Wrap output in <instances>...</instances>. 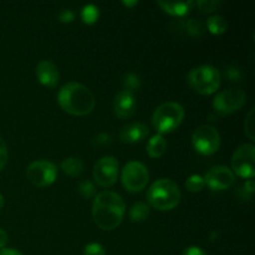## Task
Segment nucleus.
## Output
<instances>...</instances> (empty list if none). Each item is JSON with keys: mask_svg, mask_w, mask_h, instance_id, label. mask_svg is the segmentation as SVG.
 <instances>
[{"mask_svg": "<svg viewBox=\"0 0 255 255\" xmlns=\"http://www.w3.org/2000/svg\"><path fill=\"white\" fill-rule=\"evenodd\" d=\"M61 169L69 177H80L84 172V163L77 157H69L61 162Z\"/></svg>", "mask_w": 255, "mask_h": 255, "instance_id": "a211bd4d", "label": "nucleus"}, {"mask_svg": "<svg viewBox=\"0 0 255 255\" xmlns=\"http://www.w3.org/2000/svg\"><path fill=\"white\" fill-rule=\"evenodd\" d=\"M124 85L125 89L127 91L133 92L134 90H137L141 85V81H139V77L134 74H127L126 76L124 77Z\"/></svg>", "mask_w": 255, "mask_h": 255, "instance_id": "a878e982", "label": "nucleus"}, {"mask_svg": "<svg viewBox=\"0 0 255 255\" xmlns=\"http://www.w3.org/2000/svg\"><path fill=\"white\" fill-rule=\"evenodd\" d=\"M167 151V141L162 134H156L147 143V153L151 158H161Z\"/></svg>", "mask_w": 255, "mask_h": 255, "instance_id": "f3484780", "label": "nucleus"}, {"mask_svg": "<svg viewBox=\"0 0 255 255\" xmlns=\"http://www.w3.org/2000/svg\"><path fill=\"white\" fill-rule=\"evenodd\" d=\"M122 4L125 5V6H133V5H137V1H122Z\"/></svg>", "mask_w": 255, "mask_h": 255, "instance_id": "c9c22d12", "label": "nucleus"}, {"mask_svg": "<svg viewBox=\"0 0 255 255\" xmlns=\"http://www.w3.org/2000/svg\"><path fill=\"white\" fill-rule=\"evenodd\" d=\"M184 109L178 102L168 101L154 110L152 115V126L162 133H169L182 125L184 120Z\"/></svg>", "mask_w": 255, "mask_h": 255, "instance_id": "20e7f679", "label": "nucleus"}, {"mask_svg": "<svg viewBox=\"0 0 255 255\" xmlns=\"http://www.w3.org/2000/svg\"><path fill=\"white\" fill-rule=\"evenodd\" d=\"M232 172L242 178H254L255 147L253 143H244L236 149L232 157Z\"/></svg>", "mask_w": 255, "mask_h": 255, "instance_id": "0eeeda50", "label": "nucleus"}, {"mask_svg": "<svg viewBox=\"0 0 255 255\" xmlns=\"http://www.w3.org/2000/svg\"><path fill=\"white\" fill-rule=\"evenodd\" d=\"M0 255H22L19 251H15L11 248H2L0 249Z\"/></svg>", "mask_w": 255, "mask_h": 255, "instance_id": "f704fd0d", "label": "nucleus"}, {"mask_svg": "<svg viewBox=\"0 0 255 255\" xmlns=\"http://www.w3.org/2000/svg\"><path fill=\"white\" fill-rule=\"evenodd\" d=\"M94 179L100 187L109 188L114 186L119 177V162L115 157L105 156L94 167Z\"/></svg>", "mask_w": 255, "mask_h": 255, "instance_id": "9b49d317", "label": "nucleus"}, {"mask_svg": "<svg viewBox=\"0 0 255 255\" xmlns=\"http://www.w3.org/2000/svg\"><path fill=\"white\" fill-rule=\"evenodd\" d=\"M84 255H106V251L100 243H89L84 248Z\"/></svg>", "mask_w": 255, "mask_h": 255, "instance_id": "c85d7f7f", "label": "nucleus"}, {"mask_svg": "<svg viewBox=\"0 0 255 255\" xmlns=\"http://www.w3.org/2000/svg\"><path fill=\"white\" fill-rule=\"evenodd\" d=\"M75 19V12L72 10H62L59 14V20L61 22H71Z\"/></svg>", "mask_w": 255, "mask_h": 255, "instance_id": "2f4dec72", "label": "nucleus"}, {"mask_svg": "<svg viewBox=\"0 0 255 255\" xmlns=\"http://www.w3.org/2000/svg\"><path fill=\"white\" fill-rule=\"evenodd\" d=\"M5 204V199H4V196L2 194H0V211L2 209V207H4Z\"/></svg>", "mask_w": 255, "mask_h": 255, "instance_id": "e433bc0d", "label": "nucleus"}, {"mask_svg": "<svg viewBox=\"0 0 255 255\" xmlns=\"http://www.w3.org/2000/svg\"><path fill=\"white\" fill-rule=\"evenodd\" d=\"M203 178L212 191H226L234 184V173L227 166L212 167Z\"/></svg>", "mask_w": 255, "mask_h": 255, "instance_id": "f8f14e48", "label": "nucleus"}, {"mask_svg": "<svg viewBox=\"0 0 255 255\" xmlns=\"http://www.w3.org/2000/svg\"><path fill=\"white\" fill-rule=\"evenodd\" d=\"M126 204L120 194L104 191L96 194L92 203V218L102 231H114L124 219Z\"/></svg>", "mask_w": 255, "mask_h": 255, "instance_id": "f257e3e1", "label": "nucleus"}, {"mask_svg": "<svg viewBox=\"0 0 255 255\" xmlns=\"http://www.w3.org/2000/svg\"><path fill=\"white\" fill-rule=\"evenodd\" d=\"M148 128L142 122H132L122 127L120 132V139L124 143H137L148 136Z\"/></svg>", "mask_w": 255, "mask_h": 255, "instance_id": "2eb2a0df", "label": "nucleus"}, {"mask_svg": "<svg viewBox=\"0 0 255 255\" xmlns=\"http://www.w3.org/2000/svg\"><path fill=\"white\" fill-rule=\"evenodd\" d=\"M204 186H206L204 178L202 176H199V174H192L186 181V188L189 192H192V193L201 192L204 188Z\"/></svg>", "mask_w": 255, "mask_h": 255, "instance_id": "4be33fe9", "label": "nucleus"}, {"mask_svg": "<svg viewBox=\"0 0 255 255\" xmlns=\"http://www.w3.org/2000/svg\"><path fill=\"white\" fill-rule=\"evenodd\" d=\"M158 5L162 7V10L168 12L169 15L173 16H184L188 14L194 6V1H183V2H172V1H161L159 0Z\"/></svg>", "mask_w": 255, "mask_h": 255, "instance_id": "dca6fc26", "label": "nucleus"}, {"mask_svg": "<svg viewBox=\"0 0 255 255\" xmlns=\"http://www.w3.org/2000/svg\"><path fill=\"white\" fill-rule=\"evenodd\" d=\"M244 132L248 136V138L252 142L254 141V109L251 110V112L247 116L246 122H244Z\"/></svg>", "mask_w": 255, "mask_h": 255, "instance_id": "cd10ccee", "label": "nucleus"}, {"mask_svg": "<svg viewBox=\"0 0 255 255\" xmlns=\"http://www.w3.org/2000/svg\"><path fill=\"white\" fill-rule=\"evenodd\" d=\"M247 102V94L241 89H228L218 92L213 99V109L221 116L239 111Z\"/></svg>", "mask_w": 255, "mask_h": 255, "instance_id": "423d86ee", "label": "nucleus"}, {"mask_svg": "<svg viewBox=\"0 0 255 255\" xmlns=\"http://www.w3.org/2000/svg\"><path fill=\"white\" fill-rule=\"evenodd\" d=\"M238 193L242 199H252V197H253L254 194V179L247 181L246 183L239 188Z\"/></svg>", "mask_w": 255, "mask_h": 255, "instance_id": "bb28decb", "label": "nucleus"}, {"mask_svg": "<svg viewBox=\"0 0 255 255\" xmlns=\"http://www.w3.org/2000/svg\"><path fill=\"white\" fill-rule=\"evenodd\" d=\"M207 29L212 32L213 35H222L227 31L228 29V22H227L226 17L222 15H213L209 16L206 21Z\"/></svg>", "mask_w": 255, "mask_h": 255, "instance_id": "6ab92c4d", "label": "nucleus"}, {"mask_svg": "<svg viewBox=\"0 0 255 255\" xmlns=\"http://www.w3.org/2000/svg\"><path fill=\"white\" fill-rule=\"evenodd\" d=\"M226 74H227V76H228V79L231 80V81H239V80L243 77L242 70L239 69L238 66H234V65H232V66H229L228 69H227Z\"/></svg>", "mask_w": 255, "mask_h": 255, "instance_id": "7c9ffc66", "label": "nucleus"}, {"mask_svg": "<svg viewBox=\"0 0 255 255\" xmlns=\"http://www.w3.org/2000/svg\"><path fill=\"white\" fill-rule=\"evenodd\" d=\"M36 77L41 85L46 87H55L59 84L60 74L57 66L49 60H41L36 66Z\"/></svg>", "mask_w": 255, "mask_h": 255, "instance_id": "4468645a", "label": "nucleus"}, {"mask_svg": "<svg viewBox=\"0 0 255 255\" xmlns=\"http://www.w3.org/2000/svg\"><path fill=\"white\" fill-rule=\"evenodd\" d=\"M149 206L148 204L143 203V202H138V203L133 204L129 209V219L132 222H136V223H139V222L147 221L149 216Z\"/></svg>", "mask_w": 255, "mask_h": 255, "instance_id": "aec40b11", "label": "nucleus"}, {"mask_svg": "<svg viewBox=\"0 0 255 255\" xmlns=\"http://www.w3.org/2000/svg\"><path fill=\"white\" fill-rule=\"evenodd\" d=\"M186 29L187 32L191 35L192 37H196V39H199V37L203 36L204 34V26L198 19H189L187 20L186 22Z\"/></svg>", "mask_w": 255, "mask_h": 255, "instance_id": "5701e85b", "label": "nucleus"}, {"mask_svg": "<svg viewBox=\"0 0 255 255\" xmlns=\"http://www.w3.org/2000/svg\"><path fill=\"white\" fill-rule=\"evenodd\" d=\"M26 177L32 186L44 188L56 181L57 167L46 159H37L27 167Z\"/></svg>", "mask_w": 255, "mask_h": 255, "instance_id": "9d476101", "label": "nucleus"}, {"mask_svg": "<svg viewBox=\"0 0 255 255\" xmlns=\"http://www.w3.org/2000/svg\"><path fill=\"white\" fill-rule=\"evenodd\" d=\"M76 188L84 198H94L96 196V189L91 181H80Z\"/></svg>", "mask_w": 255, "mask_h": 255, "instance_id": "b1692460", "label": "nucleus"}, {"mask_svg": "<svg viewBox=\"0 0 255 255\" xmlns=\"http://www.w3.org/2000/svg\"><path fill=\"white\" fill-rule=\"evenodd\" d=\"M57 102L65 112L74 116H86L91 114L96 105L91 90L79 82L65 84L57 92Z\"/></svg>", "mask_w": 255, "mask_h": 255, "instance_id": "f03ea898", "label": "nucleus"}, {"mask_svg": "<svg viewBox=\"0 0 255 255\" xmlns=\"http://www.w3.org/2000/svg\"><path fill=\"white\" fill-rule=\"evenodd\" d=\"M149 173L147 167L138 161H131L124 167L121 181L125 188L131 193H138L146 188L148 183Z\"/></svg>", "mask_w": 255, "mask_h": 255, "instance_id": "6e6552de", "label": "nucleus"}, {"mask_svg": "<svg viewBox=\"0 0 255 255\" xmlns=\"http://www.w3.org/2000/svg\"><path fill=\"white\" fill-rule=\"evenodd\" d=\"M100 16V10L96 5L89 4L85 5L81 10V19L85 24L92 25L99 20Z\"/></svg>", "mask_w": 255, "mask_h": 255, "instance_id": "412c9836", "label": "nucleus"}, {"mask_svg": "<svg viewBox=\"0 0 255 255\" xmlns=\"http://www.w3.org/2000/svg\"><path fill=\"white\" fill-rule=\"evenodd\" d=\"M7 243V234L4 229L0 228V249L4 248Z\"/></svg>", "mask_w": 255, "mask_h": 255, "instance_id": "72a5a7b5", "label": "nucleus"}, {"mask_svg": "<svg viewBox=\"0 0 255 255\" xmlns=\"http://www.w3.org/2000/svg\"><path fill=\"white\" fill-rule=\"evenodd\" d=\"M7 157H9V153H7L6 143L2 139V137H0V171H2L4 167L6 166Z\"/></svg>", "mask_w": 255, "mask_h": 255, "instance_id": "c756f323", "label": "nucleus"}, {"mask_svg": "<svg viewBox=\"0 0 255 255\" xmlns=\"http://www.w3.org/2000/svg\"><path fill=\"white\" fill-rule=\"evenodd\" d=\"M187 82L192 90L201 95H212L219 89L222 75L218 69L212 65H201L187 75Z\"/></svg>", "mask_w": 255, "mask_h": 255, "instance_id": "39448f33", "label": "nucleus"}, {"mask_svg": "<svg viewBox=\"0 0 255 255\" xmlns=\"http://www.w3.org/2000/svg\"><path fill=\"white\" fill-rule=\"evenodd\" d=\"M182 255H208L206 252L203 251L199 247H188L187 249H184Z\"/></svg>", "mask_w": 255, "mask_h": 255, "instance_id": "473e14b6", "label": "nucleus"}, {"mask_svg": "<svg viewBox=\"0 0 255 255\" xmlns=\"http://www.w3.org/2000/svg\"><path fill=\"white\" fill-rule=\"evenodd\" d=\"M192 144L198 153L203 156H211L219 149L221 136L214 127L203 125L199 126L192 134Z\"/></svg>", "mask_w": 255, "mask_h": 255, "instance_id": "1a4fd4ad", "label": "nucleus"}, {"mask_svg": "<svg viewBox=\"0 0 255 255\" xmlns=\"http://www.w3.org/2000/svg\"><path fill=\"white\" fill-rule=\"evenodd\" d=\"M137 109V100L133 92L121 90L114 99V114L119 119L125 120L133 116Z\"/></svg>", "mask_w": 255, "mask_h": 255, "instance_id": "ddd939ff", "label": "nucleus"}, {"mask_svg": "<svg viewBox=\"0 0 255 255\" xmlns=\"http://www.w3.org/2000/svg\"><path fill=\"white\" fill-rule=\"evenodd\" d=\"M194 5H197V7L202 12L209 14V12H213L214 10L218 9L222 5V1L221 0H198V1H194Z\"/></svg>", "mask_w": 255, "mask_h": 255, "instance_id": "393cba45", "label": "nucleus"}, {"mask_svg": "<svg viewBox=\"0 0 255 255\" xmlns=\"http://www.w3.org/2000/svg\"><path fill=\"white\" fill-rule=\"evenodd\" d=\"M181 196L178 184L169 178H161L153 182L146 193L148 206L161 212L176 208L181 202Z\"/></svg>", "mask_w": 255, "mask_h": 255, "instance_id": "7ed1b4c3", "label": "nucleus"}]
</instances>
